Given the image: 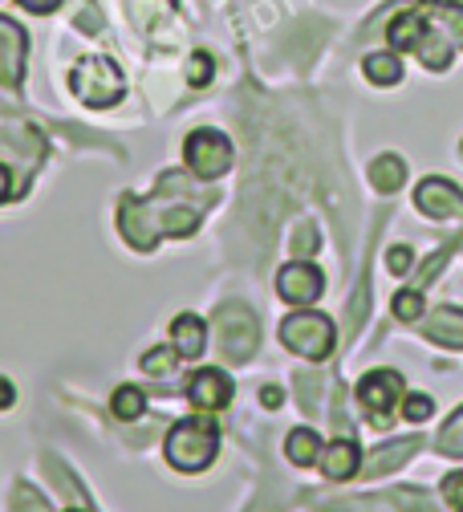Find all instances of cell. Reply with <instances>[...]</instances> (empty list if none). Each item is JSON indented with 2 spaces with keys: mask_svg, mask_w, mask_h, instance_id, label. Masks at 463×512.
I'll return each mask as SVG.
<instances>
[{
  "mask_svg": "<svg viewBox=\"0 0 463 512\" xmlns=\"http://www.w3.org/2000/svg\"><path fill=\"white\" fill-rule=\"evenodd\" d=\"M204 204H212V200H191V183L179 171H163L151 200L122 196V204H118L122 240L139 252H151L159 244V236H191L200 228Z\"/></svg>",
  "mask_w": 463,
  "mask_h": 512,
  "instance_id": "cell-1",
  "label": "cell"
},
{
  "mask_svg": "<svg viewBox=\"0 0 463 512\" xmlns=\"http://www.w3.org/2000/svg\"><path fill=\"white\" fill-rule=\"evenodd\" d=\"M167 464L179 472H204L220 452V431L208 419H183L167 435Z\"/></svg>",
  "mask_w": 463,
  "mask_h": 512,
  "instance_id": "cell-2",
  "label": "cell"
},
{
  "mask_svg": "<svg viewBox=\"0 0 463 512\" xmlns=\"http://www.w3.org/2000/svg\"><path fill=\"white\" fill-rule=\"evenodd\" d=\"M212 322H216V342H220L224 362L240 366V362H248V358L256 354V346H260V326H256V317H252L248 305L224 301V305L216 309Z\"/></svg>",
  "mask_w": 463,
  "mask_h": 512,
  "instance_id": "cell-3",
  "label": "cell"
},
{
  "mask_svg": "<svg viewBox=\"0 0 463 512\" xmlns=\"http://www.w3.org/2000/svg\"><path fill=\"white\" fill-rule=\"evenodd\" d=\"M281 342L293 354H301L309 362H321V358L334 354L338 334H334V322H329L325 313L301 309V313H293V317H285V322H281Z\"/></svg>",
  "mask_w": 463,
  "mask_h": 512,
  "instance_id": "cell-4",
  "label": "cell"
},
{
  "mask_svg": "<svg viewBox=\"0 0 463 512\" xmlns=\"http://www.w3.org/2000/svg\"><path fill=\"white\" fill-rule=\"evenodd\" d=\"M70 90L86 106H114L126 94V78L110 57H82L70 74Z\"/></svg>",
  "mask_w": 463,
  "mask_h": 512,
  "instance_id": "cell-5",
  "label": "cell"
},
{
  "mask_svg": "<svg viewBox=\"0 0 463 512\" xmlns=\"http://www.w3.org/2000/svg\"><path fill=\"white\" fill-rule=\"evenodd\" d=\"M399 399H403V374L394 370H374L358 382V403L366 411V419L374 427H390L394 423V411H399Z\"/></svg>",
  "mask_w": 463,
  "mask_h": 512,
  "instance_id": "cell-6",
  "label": "cell"
},
{
  "mask_svg": "<svg viewBox=\"0 0 463 512\" xmlns=\"http://www.w3.org/2000/svg\"><path fill=\"white\" fill-rule=\"evenodd\" d=\"M183 155H187V167L200 179H220L232 167V143L220 131H195V135H187Z\"/></svg>",
  "mask_w": 463,
  "mask_h": 512,
  "instance_id": "cell-7",
  "label": "cell"
},
{
  "mask_svg": "<svg viewBox=\"0 0 463 512\" xmlns=\"http://www.w3.org/2000/svg\"><path fill=\"white\" fill-rule=\"evenodd\" d=\"M25 57H29V37L13 17H0V86L17 90L25 78Z\"/></svg>",
  "mask_w": 463,
  "mask_h": 512,
  "instance_id": "cell-8",
  "label": "cell"
},
{
  "mask_svg": "<svg viewBox=\"0 0 463 512\" xmlns=\"http://www.w3.org/2000/svg\"><path fill=\"white\" fill-rule=\"evenodd\" d=\"M321 289H325V277H321V269L309 265V261H293V265H285V269L277 273V293H281L285 301H293V305L317 301Z\"/></svg>",
  "mask_w": 463,
  "mask_h": 512,
  "instance_id": "cell-9",
  "label": "cell"
},
{
  "mask_svg": "<svg viewBox=\"0 0 463 512\" xmlns=\"http://www.w3.org/2000/svg\"><path fill=\"white\" fill-rule=\"evenodd\" d=\"M415 204H419V212L431 216V220H451V216H463V191H459L455 183L431 175V179L419 183Z\"/></svg>",
  "mask_w": 463,
  "mask_h": 512,
  "instance_id": "cell-10",
  "label": "cell"
},
{
  "mask_svg": "<svg viewBox=\"0 0 463 512\" xmlns=\"http://www.w3.org/2000/svg\"><path fill=\"white\" fill-rule=\"evenodd\" d=\"M187 399L200 407V411H220L232 403V378L224 370H200V374H191L187 378Z\"/></svg>",
  "mask_w": 463,
  "mask_h": 512,
  "instance_id": "cell-11",
  "label": "cell"
},
{
  "mask_svg": "<svg viewBox=\"0 0 463 512\" xmlns=\"http://www.w3.org/2000/svg\"><path fill=\"white\" fill-rule=\"evenodd\" d=\"M423 334L439 346H451V350H463V309L455 305H439L431 317H427V326Z\"/></svg>",
  "mask_w": 463,
  "mask_h": 512,
  "instance_id": "cell-12",
  "label": "cell"
},
{
  "mask_svg": "<svg viewBox=\"0 0 463 512\" xmlns=\"http://www.w3.org/2000/svg\"><path fill=\"white\" fill-rule=\"evenodd\" d=\"M358 464H362V452H358V443L354 439H334L325 447V456H321V472L329 480H350L358 476Z\"/></svg>",
  "mask_w": 463,
  "mask_h": 512,
  "instance_id": "cell-13",
  "label": "cell"
},
{
  "mask_svg": "<svg viewBox=\"0 0 463 512\" xmlns=\"http://www.w3.org/2000/svg\"><path fill=\"white\" fill-rule=\"evenodd\" d=\"M171 342H175L179 358H200L208 346V326L195 313H179L171 322Z\"/></svg>",
  "mask_w": 463,
  "mask_h": 512,
  "instance_id": "cell-14",
  "label": "cell"
},
{
  "mask_svg": "<svg viewBox=\"0 0 463 512\" xmlns=\"http://www.w3.org/2000/svg\"><path fill=\"white\" fill-rule=\"evenodd\" d=\"M423 29H427V9H403L399 17L390 21L386 41H390L394 49H415L419 37H423Z\"/></svg>",
  "mask_w": 463,
  "mask_h": 512,
  "instance_id": "cell-15",
  "label": "cell"
},
{
  "mask_svg": "<svg viewBox=\"0 0 463 512\" xmlns=\"http://www.w3.org/2000/svg\"><path fill=\"white\" fill-rule=\"evenodd\" d=\"M415 452H419V439L386 443V447H378V452H370V460H366V476H386V472H394L399 464H407Z\"/></svg>",
  "mask_w": 463,
  "mask_h": 512,
  "instance_id": "cell-16",
  "label": "cell"
},
{
  "mask_svg": "<svg viewBox=\"0 0 463 512\" xmlns=\"http://www.w3.org/2000/svg\"><path fill=\"white\" fill-rule=\"evenodd\" d=\"M126 13L143 33H155L163 21L175 17V0H126Z\"/></svg>",
  "mask_w": 463,
  "mask_h": 512,
  "instance_id": "cell-17",
  "label": "cell"
},
{
  "mask_svg": "<svg viewBox=\"0 0 463 512\" xmlns=\"http://www.w3.org/2000/svg\"><path fill=\"white\" fill-rule=\"evenodd\" d=\"M370 183L390 196V191H399V187L407 183V163H403L399 155H378V159L370 163Z\"/></svg>",
  "mask_w": 463,
  "mask_h": 512,
  "instance_id": "cell-18",
  "label": "cell"
},
{
  "mask_svg": "<svg viewBox=\"0 0 463 512\" xmlns=\"http://www.w3.org/2000/svg\"><path fill=\"white\" fill-rule=\"evenodd\" d=\"M285 456H289L297 468L317 464V456H321V439H317V431H309V427L289 431V439H285Z\"/></svg>",
  "mask_w": 463,
  "mask_h": 512,
  "instance_id": "cell-19",
  "label": "cell"
},
{
  "mask_svg": "<svg viewBox=\"0 0 463 512\" xmlns=\"http://www.w3.org/2000/svg\"><path fill=\"white\" fill-rule=\"evenodd\" d=\"M362 70L374 86H394V82H403V61L394 57V53H370L362 61Z\"/></svg>",
  "mask_w": 463,
  "mask_h": 512,
  "instance_id": "cell-20",
  "label": "cell"
},
{
  "mask_svg": "<svg viewBox=\"0 0 463 512\" xmlns=\"http://www.w3.org/2000/svg\"><path fill=\"white\" fill-rule=\"evenodd\" d=\"M431 17L447 29V37L463 49V5H451V0H431Z\"/></svg>",
  "mask_w": 463,
  "mask_h": 512,
  "instance_id": "cell-21",
  "label": "cell"
},
{
  "mask_svg": "<svg viewBox=\"0 0 463 512\" xmlns=\"http://www.w3.org/2000/svg\"><path fill=\"white\" fill-rule=\"evenodd\" d=\"M321 391H325V374H317V370H301L297 374V395H301V407L309 415L321 411Z\"/></svg>",
  "mask_w": 463,
  "mask_h": 512,
  "instance_id": "cell-22",
  "label": "cell"
},
{
  "mask_svg": "<svg viewBox=\"0 0 463 512\" xmlns=\"http://www.w3.org/2000/svg\"><path fill=\"white\" fill-rule=\"evenodd\" d=\"M110 407H114L118 419H139L147 411V395L139 387H118L114 399H110Z\"/></svg>",
  "mask_w": 463,
  "mask_h": 512,
  "instance_id": "cell-23",
  "label": "cell"
},
{
  "mask_svg": "<svg viewBox=\"0 0 463 512\" xmlns=\"http://www.w3.org/2000/svg\"><path fill=\"white\" fill-rule=\"evenodd\" d=\"M435 447L443 456H463V407L447 419V427L439 431V439H435Z\"/></svg>",
  "mask_w": 463,
  "mask_h": 512,
  "instance_id": "cell-24",
  "label": "cell"
},
{
  "mask_svg": "<svg viewBox=\"0 0 463 512\" xmlns=\"http://www.w3.org/2000/svg\"><path fill=\"white\" fill-rule=\"evenodd\" d=\"M394 317H399V322H419V317H423V297H419V289L394 293Z\"/></svg>",
  "mask_w": 463,
  "mask_h": 512,
  "instance_id": "cell-25",
  "label": "cell"
},
{
  "mask_svg": "<svg viewBox=\"0 0 463 512\" xmlns=\"http://www.w3.org/2000/svg\"><path fill=\"white\" fill-rule=\"evenodd\" d=\"M175 358H179V350H175V346L147 350V354H143V370H147V374H155V378H159V374H171V370H175Z\"/></svg>",
  "mask_w": 463,
  "mask_h": 512,
  "instance_id": "cell-26",
  "label": "cell"
},
{
  "mask_svg": "<svg viewBox=\"0 0 463 512\" xmlns=\"http://www.w3.org/2000/svg\"><path fill=\"white\" fill-rule=\"evenodd\" d=\"M13 512H49V504H45V496H41L37 488L17 484V488H13Z\"/></svg>",
  "mask_w": 463,
  "mask_h": 512,
  "instance_id": "cell-27",
  "label": "cell"
},
{
  "mask_svg": "<svg viewBox=\"0 0 463 512\" xmlns=\"http://www.w3.org/2000/svg\"><path fill=\"white\" fill-rule=\"evenodd\" d=\"M212 70H216V61H212L208 53H195V57L187 61V82H191V86H208V82H212Z\"/></svg>",
  "mask_w": 463,
  "mask_h": 512,
  "instance_id": "cell-28",
  "label": "cell"
},
{
  "mask_svg": "<svg viewBox=\"0 0 463 512\" xmlns=\"http://www.w3.org/2000/svg\"><path fill=\"white\" fill-rule=\"evenodd\" d=\"M390 500L399 504L403 512H435V504H431L423 492H415V488H399V492H390Z\"/></svg>",
  "mask_w": 463,
  "mask_h": 512,
  "instance_id": "cell-29",
  "label": "cell"
},
{
  "mask_svg": "<svg viewBox=\"0 0 463 512\" xmlns=\"http://www.w3.org/2000/svg\"><path fill=\"white\" fill-rule=\"evenodd\" d=\"M411 265H415V252H411L407 244H394V248L386 252V269H390L394 277H407Z\"/></svg>",
  "mask_w": 463,
  "mask_h": 512,
  "instance_id": "cell-30",
  "label": "cell"
},
{
  "mask_svg": "<svg viewBox=\"0 0 463 512\" xmlns=\"http://www.w3.org/2000/svg\"><path fill=\"white\" fill-rule=\"evenodd\" d=\"M321 512H386L378 500L370 496H354V500H334V504H321Z\"/></svg>",
  "mask_w": 463,
  "mask_h": 512,
  "instance_id": "cell-31",
  "label": "cell"
},
{
  "mask_svg": "<svg viewBox=\"0 0 463 512\" xmlns=\"http://www.w3.org/2000/svg\"><path fill=\"white\" fill-rule=\"evenodd\" d=\"M431 411H435V399H427V395H407V399H403V415H407L411 423L431 419Z\"/></svg>",
  "mask_w": 463,
  "mask_h": 512,
  "instance_id": "cell-32",
  "label": "cell"
},
{
  "mask_svg": "<svg viewBox=\"0 0 463 512\" xmlns=\"http://www.w3.org/2000/svg\"><path fill=\"white\" fill-rule=\"evenodd\" d=\"M317 244H321V240H317V228H313V224H301L297 236H293V252H297V256H309V252H317Z\"/></svg>",
  "mask_w": 463,
  "mask_h": 512,
  "instance_id": "cell-33",
  "label": "cell"
},
{
  "mask_svg": "<svg viewBox=\"0 0 463 512\" xmlns=\"http://www.w3.org/2000/svg\"><path fill=\"white\" fill-rule=\"evenodd\" d=\"M443 496H447V504H451L455 512H463V472H451V476L443 480Z\"/></svg>",
  "mask_w": 463,
  "mask_h": 512,
  "instance_id": "cell-34",
  "label": "cell"
},
{
  "mask_svg": "<svg viewBox=\"0 0 463 512\" xmlns=\"http://www.w3.org/2000/svg\"><path fill=\"white\" fill-rule=\"evenodd\" d=\"M260 403H264V407H269V411H277V407L285 403V395H281V387H264V391H260Z\"/></svg>",
  "mask_w": 463,
  "mask_h": 512,
  "instance_id": "cell-35",
  "label": "cell"
},
{
  "mask_svg": "<svg viewBox=\"0 0 463 512\" xmlns=\"http://www.w3.org/2000/svg\"><path fill=\"white\" fill-rule=\"evenodd\" d=\"M17 5H25L29 13H53V9L61 5V0H17Z\"/></svg>",
  "mask_w": 463,
  "mask_h": 512,
  "instance_id": "cell-36",
  "label": "cell"
},
{
  "mask_svg": "<svg viewBox=\"0 0 463 512\" xmlns=\"http://www.w3.org/2000/svg\"><path fill=\"white\" fill-rule=\"evenodd\" d=\"M13 399H17V395H13V382H9V378H0V411H9Z\"/></svg>",
  "mask_w": 463,
  "mask_h": 512,
  "instance_id": "cell-37",
  "label": "cell"
},
{
  "mask_svg": "<svg viewBox=\"0 0 463 512\" xmlns=\"http://www.w3.org/2000/svg\"><path fill=\"white\" fill-rule=\"evenodd\" d=\"M9 196H13V175H9V167H0V204Z\"/></svg>",
  "mask_w": 463,
  "mask_h": 512,
  "instance_id": "cell-38",
  "label": "cell"
},
{
  "mask_svg": "<svg viewBox=\"0 0 463 512\" xmlns=\"http://www.w3.org/2000/svg\"><path fill=\"white\" fill-rule=\"evenodd\" d=\"M248 512H277V508H273V504H252Z\"/></svg>",
  "mask_w": 463,
  "mask_h": 512,
  "instance_id": "cell-39",
  "label": "cell"
},
{
  "mask_svg": "<svg viewBox=\"0 0 463 512\" xmlns=\"http://www.w3.org/2000/svg\"><path fill=\"white\" fill-rule=\"evenodd\" d=\"M74 512H82V508H74Z\"/></svg>",
  "mask_w": 463,
  "mask_h": 512,
  "instance_id": "cell-40",
  "label": "cell"
}]
</instances>
